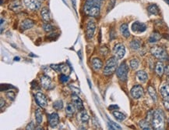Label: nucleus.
I'll return each mask as SVG.
<instances>
[{"label": "nucleus", "instance_id": "1", "mask_svg": "<svg viewBox=\"0 0 169 130\" xmlns=\"http://www.w3.org/2000/svg\"><path fill=\"white\" fill-rule=\"evenodd\" d=\"M102 0H86L83 10L90 17H97L101 12V4Z\"/></svg>", "mask_w": 169, "mask_h": 130}, {"label": "nucleus", "instance_id": "2", "mask_svg": "<svg viewBox=\"0 0 169 130\" xmlns=\"http://www.w3.org/2000/svg\"><path fill=\"white\" fill-rule=\"evenodd\" d=\"M152 127L155 129H163L164 127V114L161 110H156L151 118Z\"/></svg>", "mask_w": 169, "mask_h": 130}, {"label": "nucleus", "instance_id": "3", "mask_svg": "<svg viewBox=\"0 0 169 130\" xmlns=\"http://www.w3.org/2000/svg\"><path fill=\"white\" fill-rule=\"evenodd\" d=\"M118 65V59L116 57H111L107 60L106 64L104 68V75H110L116 70Z\"/></svg>", "mask_w": 169, "mask_h": 130}, {"label": "nucleus", "instance_id": "4", "mask_svg": "<svg viewBox=\"0 0 169 130\" xmlns=\"http://www.w3.org/2000/svg\"><path fill=\"white\" fill-rule=\"evenodd\" d=\"M151 53L153 56H155L156 58H157L158 60H168V53H167L166 50L162 47H159V46L153 47L151 49Z\"/></svg>", "mask_w": 169, "mask_h": 130}, {"label": "nucleus", "instance_id": "5", "mask_svg": "<svg viewBox=\"0 0 169 130\" xmlns=\"http://www.w3.org/2000/svg\"><path fill=\"white\" fill-rule=\"evenodd\" d=\"M128 72H129V67L126 65L125 63H122L119 67H118L117 71H116V75L118 76V78H119L121 81L125 82L127 79V76H128Z\"/></svg>", "mask_w": 169, "mask_h": 130}, {"label": "nucleus", "instance_id": "6", "mask_svg": "<svg viewBox=\"0 0 169 130\" xmlns=\"http://www.w3.org/2000/svg\"><path fill=\"white\" fill-rule=\"evenodd\" d=\"M113 52H114L115 56H116L117 59L118 60L122 59L125 54V48L124 46V45H122V43L116 44L114 47Z\"/></svg>", "mask_w": 169, "mask_h": 130}, {"label": "nucleus", "instance_id": "7", "mask_svg": "<svg viewBox=\"0 0 169 130\" xmlns=\"http://www.w3.org/2000/svg\"><path fill=\"white\" fill-rule=\"evenodd\" d=\"M24 4L27 9L35 11L40 9L41 3L39 0H24Z\"/></svg>", "mask_w": 169, "mask_h": 130}, {"label": "nucleus", "instance_id": "8", "mask_svg": "<svg viewBox=\"0 0 169 130\" xmlns=\"http://www.w3.org/2000/svg\"><path fill=\"white\" fill-rule=\"evenodd\" d=\"M96 29V24L94 21H89L87 22V28H86V35L88 39H91L94 36V34Z\"/></svg>", "mask_w": 169, "mask_h": 130}, {"label": "nucleus", "instance_id": "9", "mask_svg": "<svg viewBox=\"0 0 169 130\" xmlns=\"http://www.w3.org/2000/svg\"><path fill=\"white\" fill-rule=\"evenodd\" d=\"M35 100L37 104L41 108H45L48 105V100L46 98L45 95L43 94L41 92H37L35 94Z\"/></svg>", "mask_w": 169, "mask_h": 130}, {"label": "nucleus", "instance_id": "10", "mask_svg": "<svg viewBox=\"0 0 169 130\" xmlns=\"http://www.w3.org/2000/svg\"><path fill=\"white\" fill-rule=\"evenodd\" d=\"M131 29L133 32L142 33V32H144L145 31L147 30V25H146L144 23H142L140 21H136L132 24Z\"/></svg>", "mask_w": 169, "mask_h": 130}, {"label": "nucleus", "instance_id": "11", "mask_svg": "<svg viewBox=\"0 0 169 130\" xmlns=\"http://www.w3.org/2000/svg\"><path fill=\"white\" fill-rule=\"evenodd\" d=\"M130 93L134 99H139L143 95V89L141 86L136 85L132 88Z\"/></svg>", "mask_w": 169, "mask_h": 130}, {"label": "nucleus", "instance_id": "12", "mask_svg": "<svg viewBox=\"0 0 169 130\" xmlns=\"http://www.w3.org/2000/svg\"><path fill=\"white\" fill-rule=\"evenodd\" d=\"M59 121V114L57 113H52L48 115L49 125L51 126L52 128H54L58 125Z\"/></svg>", "mask_w": 169, "mask_h": 130}, {"label": "nucleus", "instance_id": "13", "mask_svg": "<svg viewBox=\"0 0 169 130\" xmlns=\"http://www.w3.org/2000/svg\"><path fill=\"white\" fill-rule=\"evenodd\" d=\"M72 104H74V106L77 108L79 110H83V101L76 94H72Z\"/></svg>", "mask_w": 169, "mask_h": 130}, {"label": "nucleus", "instance_id": "14", "mask_svg": "<svg viewBox=\"0 0 169 130\" xmlns=\"http://www.w3.org/2000/svg\"><path fill=\"white\" fill-rule=\"evenodd\" d=\"M40 81H41L42 87L44 88V89H50V88H51L52 80H51V78L48 77V76H47V75H42L41 77V78H40Z\"/></svg>", "mask_w": 169, "mask_h": 130}, {"label": "nucleus", "instance_id": "15", "mask_svg": "<svg viewBox=\"0 0 169 130\" xmlns=\"http://www.w3.org/2000/svg\"><path fill=\"white\" fill-rule=\"evenodd\" d=\"M89 115L87 114V112L85 111V110H80V112L77 115V119L78 121L80 122L81 124H86L88 122V121H89Z\"/></svg>", "mask_w": 169, "mask_h": 130}, {"label": "nucleus", "instance_id": "16", "mask_svg": "<svg viewBox=\"0 0 169 130\" xmlns=\"http://www.w3.org/2000/svg\"><path fill=\"white\" fill-rule=\"evenodd\" d=\"M41 15L42 19L46 21V22H49L51 21V15H50V12L49 10L47 8V7H43L41 10Z\"/></svg>", "mask_w": 169, "mask_h": 130}, {"label": "nucleus", "instance_id": "17", "mask_svg": "<svg viewBox=\"0 0 169 130\" xmlns=\"http://www.w3.org/2000/svg\"><path fill=\"white\" fill-rule=\"evenodd\" d=\"M34 22L32 20H30V19H26V20L22 21L20 28L23 30H27V29L31 28L34 26Z\"/></svg>", "mask_w": 169, "mask_h": 130}, {"label": "nucleus", "instance_id": "18", "mask_svg": "<svg viewBox=\"0 0 169 130\" xmlns=\"http://www.w3.org/2000/svg\"><path fill=\"white\" fill-rule=\"evenodd\" d=\"M160 92L164 100L169 101V85H164L160 88Z\"/></svg>", "mask_w": 169, "mask_h": 130}, {"label": "nucleus", "instance_id": "19", "mask_svg": "<svg viewBox=\"0 0 169 130\" xmlns=\"http://www.w3.org/2000/svg\"><path fill=\"white\" fill-rule=\"evenodd\" d=\"M92 66H93V68L95 71H99L100 69H101V67L103 66V63L100 59L94 58L92 60Z\"/></svg>", "mask_w": 169, "mask_h": 130}, {"label": "nucleus", "instance_id": "20", "mask_svg": "<svg viewBox=\"0 0 169 130\" xmlns=\"http://www.w3.org/2000/svg\"><path fill=\"white\" fill-rule=\"evenodd\" d=\"M155 72L157 75L159 76H162V75L164 74V64L162 62L160 61H158L156 64V67H155Z\"/></svg>", "mask_w": 169, "mask_h": 130}, {"label": "nucleus", "instance_id": "21", "mask_svg": "<svg viewBox=\"0 0 169 130\" xmlns=\"http://www.w3.org/2000/svg\"><path fill=\"white\" fill-rule=\"evenodd\" d=\"M120 32L122 36L125 38H129L130 36V33L129 31V27L127 24H123L120 27Z\"/></svg>", "mask_w": 169, "mask_h": 130}, {"label": "nucleus", "instance_id": "22", "mask_svg": "<svg viewBox=\"0 0 169 130\" xmlns=\"http://www.w3.org/2000/svg\"><path fill=\"white\" fill-rule=\"evenodd\" d=\"M136 77L140 82H146L147 80L148 79V75L143 71H140L136 73Z\"/></svg>", "mask_w": 169, "mask_h": 130}, {"label": "nucleus", "instance_id": "23", "mask_svg": "<svg viewBox=\"0 0 169 130\" xmlns=\"http://www.w3.org/2000/svg\"><path fill=\"white\" fill-rule=\"evenodd\" d=\"M66 114L68 117H72L75 113V106L74 104H68L66 107Z\"/></svg>", "mask_w": 169, "mask_h": 130}, {"label": "nucleus", "instance_id": "24", "mask_svg": "<svg viewBox=\"0 0 169 130\" xmlns=\"http://www.w3.org/2000/svg\"><path fill=\"white\" fill-rule=\"evenodd\" d=\"M9 9H11L14 12H19L22 9V6L20 2L18 1H15L13 3H11L10 6H9Z\"/></svg>", "mask_w": 169, "mask_h": 130}, {"label": "nucleus", "instance_id": "25", "mask_svg": "<svg viewBox=\"0 0 169 130\" xmlns=\"http://www.w3.org/2000/svg\"><path fill=\"white\" fill-rule=\"evenodd\" d=\"M160 38H161V35L159 33L153 32L151 34V35L150 36L148 41H149V43H156V42L159 41L160 39Z\"/></svg>", "mask_w": 169, "mask_h": 130}, {"label": "nucleus", "instance_id": "26", "mask_svg": "<svg viewBox=\"0 0 169 130\" xmlns=\"http://www.w3.org/2000/svg\"><path fill=\"white\" fill-rule=\"evenodd\" d=\"M148 12L151 14H153V15H157L159 13V8L156 4H151L148 6Z\"/></svg>", "mask_w": 169, "mask_h": 130}, {"label": "nucleus", "instance_id": "27", "mask_svg": "<svg viewBox=\"0 0 169 130\" xmlns=\"http://www.w3.org/2000/svg\"><path fill=\"white\" fill-rule=\"evenodd\" d=\"M59 67H60V72L62 74L64 75H69L70 73V67L68 66L66 64H59Z\"/></svg>", "mask_w": 169, "mask_h": 130}, {"label": "nucleus", "instance_id": "28", "mask_svg": "<svg viewBox=\"0 0 169 130\" xmlns=\"http://www.w3.org/2000/svg\"><path fill=\"white\" fill-rule=\"evenodd\" d=\"M147 90H148V93L150 94V96H151V98L153 99V100L156 102L157 101V93H156L155 89L153 86H149L147 88Z\"/></svg>", "mask_w": 169, "mask_h": 130}, {"label": "nucleus", "instance_id": "29", "mask_svg": "<svg viewBox=\"0 0 169 130\" xmlns=\"http://www.w3.org/2000/svg\"><path fill=\"white\" fill-rule=\"evenodd\" d=\"M42 116H43V114H42V110L41 108H37L35 111V117H36V121L38 125H41L42 122Z\"/></svg>", "mask_w": 169, "mask_h": 130}, {"label": "nucleus", "instance_id": "30", "mask_svg": "<svg viewBox=\"0 0 169 130\" xmlns=\"http://www.w3.org/2000/svg\"><path fill=\"white\" fill-rule=\"evenodd\" d=\"M140 127L142 129H144V130H151L152 129V126H151L150 125L149 121H146V120H143L140 122Z\"/></svg>", "mask_w": 169, "mask_h": 130}, {"label": "nucleus", "instance_id": "31", "mask_svg": "<svg viewBox=\"0 0 169 130\" xmlns=\"http://www.w3.org/2000/svg\"><path fill=\"white\" fill-rule=\"evenodd\" d=\"M112 114H113L114 117L116 118L118 121H124L125 119V115L124 114H122V112L117 111V110H115V111L112 112Z\"/></svg>", "mask_w": 169, "mask_h": 130}, {"label": "nucleus", "instance_id": "32", "mask_svg": "<svg viewBox=\"0 0 169 130\" xmlns=\"http://www.w3.org/2000/svg\"><path fill=\"white\" fill-rule=\"evenodd\" d=\"M141 45V43L139 40H133L131 43H130V47H131L134 50H137L139 49Z\"/></svg>", "mask_w": 169, "mask_h": 130}, {"label": "nucleus", "instance_id": "33", "mask_svg": "<svg viewBox=\"0 0 169 130\" xmlns=\"http://www.w3.org/2000/svg\"><path fill=\"white\" fill-rule=\"evenodd\" d=\"M53 108H55V110H61V109H62V108H63V103H62V101L61 100L55 101V102H54V104H53Z\"/></svg>", "mask_w": 169, "mask_h": 130}, {"label": "nucleus", "instance_id": "34", "mask_svg": "<svg viewBox=\"0 0 169 130\" xmlns=\"http://www.w3.org/2000/svg\"><path fill=\"white\" fill-rule=\"evenodd\" d=\"M139 64H140V62L137 59H133L130 61V67H131V68L133 70L137 69L138 67H139Z\"/></svg>", "mask_w": 169, "mask_h": 130}, {"label": "nucleus", "instance_id": "35", "mask_svg": "<svg viewBox=\"0 0 169 130\" xmlns=\"http://www.w3.org/2000/svg\"><path fill=\"white\" fill-rule=\"evenodd\" d=\"M108 127H109V129H113V130H115V129H119V130L122 129V127L120 125H118V124L115 123V122L111 121H108Z\"/></svg>", "mask_w": 169, "mask_h": 130}, {"label": "nucleus", "instance_id": "36", "mask_svg": "<svg viewBox=\"0 0 169 130\" xmlns=\"http://www.w3.org/2000/svg\"><path fill=\"white\" fill-rule=\"evenodd\" d=\"M43 29L46 32H52L54 28L50 24H48V23H46V24H44L43 25Z\"/></svg>", "mask_w": 169, "mask_h": 130}, {"label": "nucleus", "instance_id": "37", "mask_svg": "<svg viewBox=\"0 0 169 130\" xmlns=\"http://www.w3.org/2000/svg\"><path fill=\"white\" fill-rule=\"evenodd\" d=\"M116 0H111L110 2L108 3V6H107V12H109L110 10H111L115 6V4H116Z\"/></svg>", "mask_w": 169, "mask_h": 130}, {"label": "nucleus", "instance_id": "38", "mask_svg": "<svg viewBox=\"0 0 169 130\" xmlns=\"http://www.w3.org/2000/svg\"><path fill=\"white\" fill-rule=\"evenodd\" d=\"M69 77L68 76H66V75H64V74H62V75L60 76V81L62 82V83H66V82H69Z\"/></svg>", "mask_w": 169, "mask_h": 130}, {"label": "nucleus", "instance_id": "39", "mask_svg": "<svg viewBox=\"0 0 169 130\" xmlns=\"http://www.w3.org/2000/svg\"><path fill=\"white\" fill-rule=\"evenodd\" d=\"M6 97H8L9 100H14V99H15V93H13V92H12V91H9L8 93H6Z\"/></svg>", "mask_w": 169, "mask_h": 130}, {"label": "nucleus", "instance_id": "40", "mask_svg": "<svg viewBox=\"0 0 169 130\" xmlns=\"http://www.w3.org/2000/svg\"><path fill=\"white\" fill-rule=\"evenodd\" d=\"M10 88H13L14 89V87L12 86L11 85H3V84H2L1 85V91H6L8 89H10Z\"/></svg>", "mask_w": 169, "mask_h": 130}, {"label": "nucleus", "instance_id": "41", "mask_svg": "<svg viewBox=\"0 0 169 130\" xmlns=\"http://www.w3.org/2000/svg\"><path fill=\"white\" fill-rule=\"evenodd\" d=\"M100 52H101V53L102 55H107V53H108V49H107V48L106 46H103L101 48V50H100Z\"/></svg>", "mask_w": 169, "mask_h": 130}, {"label": "nucleus", "instance_id": "42", "mask_svg": "<svg viewBox=\"0 0 169 130\" xmlns=\"http://www.w3.org/2000/svg\"><path fill=\"white\" fill-rule=\"evenodd\" d=\"M108 109L110 110H116V109H118V106L116 105V104H111L108 107Z\"/></svg>", "mask_w": 169, "mask_h": 130}, {"label": "nucleus", "instance_id": "43", "mask_svg": "<svg viewBox=\"0 0 169 130\" xmlns=\"http://www.w3.org/2000/svg\"><path fill=\"white\" fill-rule=\"evenodd\" d=\"M164 73L166 75L169 76V64L164 67Z\"/></svg>", "mask_w": 169, "mask_h": 130}, {"label": "nucleus", "instance_id": "44", "mask_svg": "<svg viewBox=\"0 0 169 130\" xmlns=\"http://www.w3.org/2000/svg\"><path fill=\"white\" fill-rule=\"evenodd\" d=\"M27 129H35V127H34V124L33 123V122H31V123H30L27 126Z\"/></svg>", "mask_w": 169, "mask_h": 130}, {"label": "nucleus", "instance_id": "45", "mask_svg": "<svg viewBox=\"0 0 169 130\" xmlns=\"http://www.w3.org/2000/svg\"><path fill=\"white\" fill-rule=\"evenodd\" d=\"M164 108H166L168 110H169V101L164 100Z\"/></svg>", "mask_w": 169, "mask_h": 130}, {"label": "nucleus", "instance_id": "46", "mask_svg": "<svg viewBox=\"0 0 169 130\" xmlns=\"http://www.w3.org/2000/svg\"><path fill=\"white\" fill-rule=\"evenodd\" d=\"M71 2H72V6H73L74 10L76 12V0H71Z\"/></svg>", "mask_w": 169, "mask_h": 130}, {"label": "nucleus", "instance_id": "47", "mask_svg": "<svg viewBox=\"0 0 169 130\" xmlns=\"http://www.w3.org/2000/svg\"><path fill=\"white\" fill-rule=\"evenodd\" d=\"M70 88H71V89L75 92L76 93H80V89H76V87L72 86H70Z\"/></svg>", "mask_w": 169, "mask_h": 130}, {"label": "nucleus", "instance_id": "48", "mask_svg": "<svg viewBox=\"0 0 169 130\" xmlns=\"http://www.w3.org/2000/svg\"><path fill=\"white\" fill-rule=\"evenodd\" d=\"M0 101H1V103H0V108H3V106L5 105L6 102H5V100H3V98H1V100H0Z\"/></svg>", "mask_w": 169, "mask_h": 130}, {"label": "nucleus", "instance_id": "49", "mask_svg": "<svg viewBox=\"0 0 169 130\" xmlns=\"http://www.w3.org/2000/svg\"><path fill=\"white\" fill-rule=\"evenodd\" d=\"M19 60H20L19 57H15V58H14V60H16V61H19Z\"/></svg>", "mask_w": 169, "mask_h": 130}, {"label": "nucleus", "instance_id": "50", "mask_svg": "<svg viewBox=\"0 0 169 130\" xmlns=\"http://www.w3.org/2000/svg\"><path fill=\"white\" fill-rule=\"evenodd\" d=\"M164 1L165 2H166L167 4H168V5H169V0H164Z\"/></svg>", "mask_w": 169, "mask_h": 130}, {"label": "nucleus", "instance_id": "51", "mask_svg": "<svg viewBox=\"0 0 169 130\" xmlns=\"http://www.w3.org/2000/svg\"><path fill=\"white\" fill-rule=\"evenodd\" d=\"M168 122H169V119H168Z\"/></svg>", "mask_w": 169, "mask_h": 130}]
</instances>
